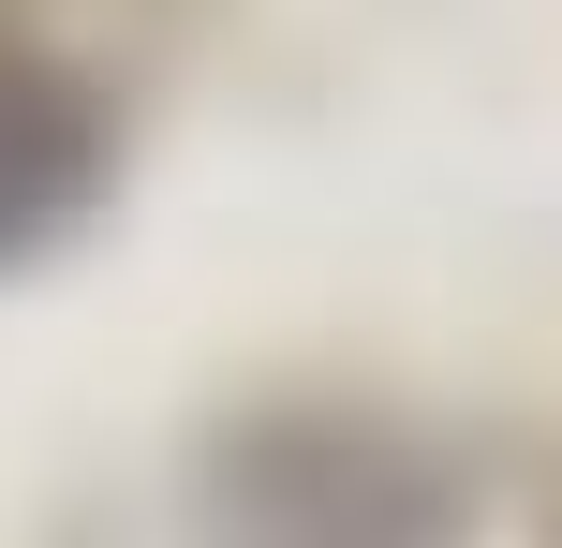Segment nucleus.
<instances>
[{"mask_svg": "<svg viewBox=\"0 0 562 548\" xmlns=\"http://www.w3.org/2000/svg\"><path fill=\"white\" fill-rule=\"evenodd\" d=\"M89 178H104V104H89V75L45 45V30L0 15V253L59 237L89 208Z\"/></svg>", "mask_w": 562, "mask_h": 548, "instance_id": "f257e3e1", "label": "nucleus"}]
</instances>
